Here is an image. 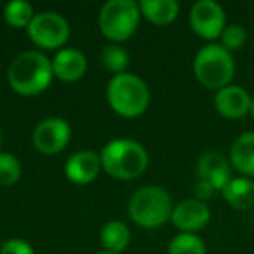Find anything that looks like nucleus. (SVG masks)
Returning a JSON list of instances; mask_svg holds the SVG:
<instances>
[{"instance_id": "obj_1", "label": "nucleus", "mask_w": 254, "mask_h": 254, "mask_svg": "<svg viewBox=\"0 0 254 254\" xmlns=\"http://www.w3.org/2000/svg\"><path fill=\"white\" fill-rule=\"evenodd\" d=\"M53 77V61L40 51H25L18 54L7 68L11 89L26 98L42 94L51 85Z\"/></svg>"}, {"instance_id": "obj_2", "label": "nucleus", "mask_w": 254, "mask_h": 254, "mask_svg": "<svg viewBox=\"0 0 254 254\" xmlns=\"http://www.w3.org/2000/svg\"><path fill=\"white\" fill-rule=\"evenodd\" d=\"M101 167L115 180L131 181L139 178L148 167V153L145 146L134 139L119 138L106 143L101 153Z\"/></svg>"}, {"instance_id": "obj_3", "label": "nucleus", "mask_w": 254, "mask_h": 254, "mask_svg": "<svg viewBox=\"0 0 254 254\" xmlns=\"http://www.w3.org/2000/svg\"><path fill=\"white\" fill-rule=\"evenodd\" d=\"M108 105L124 119L143 115L150 105V89L143 78L134 73H120L112 77L106 87Z\"/></svg>"}, {"instance_id": "obj_4", "label": "nucleus", "mask_w": 254, "mask_h": 254, "mask_svg": "<svg viewBox=\"0 0 254 254\" xmlns=\"http://www.w3.org/2000/svg\"><path fill=\"white\" fill-rule=\"evenodd\" d=\"M193 75L200 85L218 92L232 84L235 77V60L221 44H205L193 58Z\"/></svg>"}, {"instance_id": "obj_5", "label": "nucleus", "mask_w": 254, "mask_h": 254, "mask_svg": "<svg viewBox=\"0 0 254 254\" xmlns=\"http://www.w3.org/2000/svg\"><path fill=\"white\" fill-rule=\"evenodd\" d=\"M171 195L162 187L148 185L132 193L129 200V218L141 228H159L167 223L173 214Z\"/></svg>"}, {"instance_id": "obj_6", "label": "nucleus", "mask_w": 254, "mask_h": 254, "mask_svg": "<svg viewBox=\"0 0 254 254\" xmlns=\"http://www.w3.org/2000/svg\"><path fill=\"white\" fill-rule=\"evenodd\" d=\"M141 11L134 0H110L99 11L98 25L110 42H124L138 30Z\"/></svg>"}, {"instance_id": "obj_7", "label": "nucleus", "mask_w": 254, "mask_h": 254, "mask_svg": "<svg viewBox=\"0 0 254 254\" xmlns=\"http://www.w3.org/2000/svg\"><path fill=\"white\" fill-rule=\"evenodd\" d=\"M28 37L37 47L44 51H54L63 47L70 37V25L60 12L42 11L37 12L26 28Z\"/></svg>"}, {"instance_id": "obj_8", "label": "nucleus", "mask_w": 254, "mask_h": 254, "mask_svg": "<svg viewBox=\"0 0 254 254\" xmlns=\"http://www.w3.org/2000/svg\"><path fill=\"white\" fill-rule=\"evenodd\" d=\"M188 23H190V28L193 30L195 35L209 40V44H211L212 40H218L223 30L226 28L225 9L214 0H198L191 5Z\"/></svg>"}, {"instance_id": "obj_9", "label": "nucleus", "mask_w": 254, "mask_h": 254, "mask_svg": "<svg viewBox=\"0 0 254 254\" xmlns=\"http://www.w3.org/2000/svg\"><path fill=\"white\" fill-rule=\"evenodd\" d=\"M71 139V127L64 119L51 117L37 124L33 129L32 141L37 152L42 155H56L63 152Z\"/></svg>"}, {"instance_id": "obj_10", "label": "nucleus", "mask_w": 254, "mask_h": 254, "mask_svg": "<svg viewBox=\"0 0 254 254\" xmlns=\"http://www.w3.org/2000/svg\"><path fill=\"white\" fill-rule=\"evenodd\" d=\"M171 221L181 233H198L211 221V209L205 202L193 197L185 198L174 205Z\"/></svg>"}, {"instance_id": "obj_11", "label": "nucleus", "mask_w": 254, "mask_h": 254, "mask_svg": "<svg viewBox=\"0 0 254 254\" xmlns=\"http://www.w3.org/2000/svg\"><path fill=\"white\" fill-rule=\"evenodd\" d=\"M253 96L240 85H226L214 94V108L223 119L240 120L251 113Z\"/></svg>"}, {"instance_id": "obj_12", "label": "nucleus", "mask_w": 254, "mask_h": 254, "mask_svg": "<svg viewBox=\"0 0 254 254\" xmlns=\"http://www.w3.org/2000/svg\"><path fill=\"white\" fill-rule=\"evenodd\" d=\"M101 159L99 153L92 152V150H80L75 152L73 155L68 157L66 164H64V174L73 185H91L92 181L98 178L99 171H101Z\"/></svg>"}, {"instance_id": "obj_13", "label": "nucleus", "mask_w": 254, "mask_h": 254, "mask_svg": "<svg viewBox=\"0 0 254 254\" xmlns=\"http://www.w3.org/2000/svg\"><path fill=\"white\" fill-rule=\"evenodd\" d=\"M197 178L205 180L221 193L232 180V164L219 152H205L197 162Z\"/></svg>"}, {"instance_id": "obj_14", "label": "nucleus", "mask_w": 254, "mask_h": 254, "mask_svg": "<svg viewBox=\"0 0 254 254\" xmlns=\"http://www.w3.org/2000/svg\"><path fill=\"white\" fill-rule=\"evenodd\" d=\"M53 61V73L58 80L71 82L80 80L82 77L87 71V60H85V54L78 49L73 47H66V49H61L60 53L54 56Z\"/></svg>"}, {"instance_id": "obj_15", "label": "nucleus", "mask_w": 254, "mask_h": 254, "mask_svg": "<svg viewBox=\"0 0 254 254\" xmlns=\"http://www.w3.org/2000/svg\"><path fill=\"white\" fill-rule=\"evenodd\" d=\"M228 160L232 167L246 178H254V131L242 132L230 146Z\"/></svg>"}, {"instance_id": "obj_16", "label": "nucleus", "mask_w": 254, "mask_h": 254, "mask_svg": "<svg viewBox=\"0 0 254 254\" xmlns=\"http://www.w3.org/2000/svg\"><path fill=\"white\" fill-rule=\"evenodd\" d=\"M225 202L235 211H247L254 207V181L246 176H237L221 190Z\"/></svg>"}, {"instance_id": "obj_17", "label": "nucleus", "mask_w": 254, "mask_h": 254, "mask_svg": "<svg viewBox=\"0 0 254 254\" xmlns=\"http://www.w3.org/2000/svg\"><path fill=\"white\" fill-rule=\"evenodd\" d=\"M138 5L143 18L157 26L171 25L180 14L176 0H141Z\"/></svg>"}, {"instance_id": "obj_18", "label": "nucleus", "mask_w": 254, "mask_h": 254, "mask_svg": "<svg viewBox=\"0 0 254 254\" xmlns=\"http://www.w3.org/2000/svg\"><path fill=\"white\" fill-rule=\"evenodd\" d=\"M99 240H101V246L105 247V251L120 254L131 242V230L124 221L113 219L101 228Z\"/></svg>"}, {"instance_id": "obj_19", "label": "nucleus", "mask_w": 254, "mask_h": 254, "mask_svg": "<svg viewBox=\"0 0 254 254\" xmlns=\"http://www.w3.org/2000/svg\"><path fill=\"white\" fill-rule=\"evenodd\" d=\"M33 18V5L25 0H12L4 7V19L12 28H28Z\"/></svg>"}, {"instance_id": "obj_20", "label": "nucleus", "mask_w": 254, "mask_h": 254, "mask_svg": "<svg viewBox=\"0 0 254 254\" xmlns=\"http://www.w3.org/2000/svg\"><path fill=\"white\" fill-rule=\"evenodd\" d=\"M167 254H207V247L197 233H178L167 247Z\"/></svg>"}, {"instance_id": "obj_21", "label": "nucleus", "mask_w": 254, "mask_h": 254, "mask_svg": "<svg viewBox=\"0 0 254 254\" xmlns=\"http://www.w3.org/2000/svg\"><path fill=\"white\" fill-rule=\"evenodd\" d=\"M101 61L103 66L115 77V75L126 73V68L129 66V54L124 47L117 46V44H110L103 49Z\"/></svg>"}, {"instance_id": "obj_22", "label": "nucleus", "mask_w": 254, "mask_h": 254, "mask_svg": "<svg viewBox=\"0 0 254 254\" xmlns=\"http://www.w3.org/2000/svg\"><path fill=\"white\" fill-rule=\"evenodd\" d=\"M21 180V164L12 153L0 152V185L12 187Z\"/></svg>"}, {"instance_id": "obj_23", "label": "nucleus", "mask_w": 254, "mask_h": 254, "mask_svg": "<svg viewBox=\"0 0 254 254\" xmlns=\"http://www.w3.org/2000/svg\"><path fill=\"white\" fill-rule=\"evenodd\" d=\"M219 40H221L219 44L226 51L233 53V51H239L240 47H244V44L247 42V32L240 25H226V28L223 30Z\"/></svg>"}, {"instance_id": "obj_24", "label": "nucleus", "mask_w": 254, "mask_h": 254, "mask_svg": "<svg viewBox=\"0 0 254 254\" xmlns=\"http://www.w3.org/2000/svg\"><path fill=\"white\" fill-rule=\"evenodd\" d=\"M0 254H35L33 247L26 240L21 239H9L2 244Z\"/></svg>"}, {"instance_id": "obj_25", "label": "nucleus", "mask_w": 254, "mask_h": 254, "mask_svg": "<svg viewBox=\"0 0 254 254\" xmlns=\"http://www.w3.org/2000/svg\"><path fill=\"white\" fill-rule=\"evenodd\" d=\"M216 193H218V190H216L209 181L197 180V183H195V187H193V198H197V200L205 202V204H207V200H211Z\"/></svg>"}, {"instance_id": "obj_26", "label": "nucleus", "mask_w": 254, "mask_h": 254, "mask_svg": "<svg viewBox=\"0 0 254 254\" xmlns=\"http://www.w3.org/2000/svg\"><path fill=\"white\" fill-rule=\"evenodd\" d=\"M251 119H253V122H254V98H253V105H251Z\"/></svg>"}, {"instance_id": "obj_27", "label": "nucleus", "mask_w": 254, "mask_h": 254, "mask_svg": "<svg viewBox=\"0 0 254 254\" xmlns=\"http://www.w3.org/2000/svg\"><path fill=\"white\" fill-rule=\"evenodd\" d=\"M96 254H115V253H108V251H101V253H96Z\"/></svg>"}, {"instance_id": "obj_28", "label": "nucleus", "mask_w": 254, "mask_h": 254, "mask_svg": "<svg viewBox=\"0 0 254 254\" xmlns=\"http://www.w3.org/2000/svg\"><path fill=\"white\" fill-rule=\"evenodd\" d=\"M0 146H2V127H0Z\"/></svg>"}, {"instance_id": "obj_29", "label": "nucleus", "mask_w": 254, "mask_h": 254, "mask_svg": "<svg viewBox=\"0 0 254 254\" xmlns=\"http://www.w3.org/2000/svg\"><path fill=\"white\" fill-rule=\"evenodd\" d=\"M0 251H2V244H0Z\"/></svg>"}, {"instance_id": "obj_30", "label": "nucleus", "mask_w": 254, "mask_h": 254, "mask_svg": "<svg viewBox=\"0 0 254 254\" xmlns=\"http://www.w3.org/2000/svg\"><path fill=\"white\" fill-rule=\"evenodd\" d=\"M253 49H254V40H253Z\"/></svg>"}]
</instances>
